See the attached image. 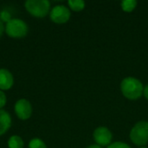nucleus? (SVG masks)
<instances>
[{
	"label": "nucleus",
	"instance_id": "obj_11",
	"mask_svg": "<svg viewBox=\"0 0 148 148\" xmlns=\"http://www.w3.org/2000/svg\"><path fill=\"white\" fill-rule=\"evenodd\" d=\"M68 3L69 8L74 11H81L85 7V3L82 0H69Z\"/></svg>",
	"mask_w": 148,
	"mask_h": 148
},
{
	"label": "nucleus",
	"instance_id": "obj_14",
	"mask_svg": "<svg viewBox=\"0 0 148 148\" xmlns=\"http://www.w3.org/2000/svg\"><path fill=\"white\" fill-rule=\"evenodd\" d=\"M12 18H11V15H10V13L8 11V10H2L1 12H0V20L3 22V23H8V22H10V20H11Z\"/></svg>",
	"mask_w": 148,
	"mask_h": 148
},
{
	"label": "nucleus",
	"instance_id": "obj_12",
	"mask_svg": "<svg viewBox=\"0 0 148 148\" xmlns=\"http://www.w3.org/2000/svg\"><path fill=\"white\" fill-rule=\"evenodd\" d=\"M137 5V2L135 0H124L121 2V8L124 11L131 12L133 11Z\"/></svg>",
	"mask_w": 148,
	"mask_h": 148
},
{
	"label": "nucleus",
	"instance_id": "obj_18",
	"mask_svg": "<svg viewBox=\"0 0 148 148\" xmlns=\"http://www.w3.org/2000/svg\"><path fill=\"white\" fill-rule=\"evenodd\" d=\"M143 94H144V95H145L146 99H147V100H148V85H147V86H146V88H144Z\"/></svg>",
	"mask_w": 148,
	"mask_h": 148
},
{
	"label": "nucleus",
	"instance_id": "obj_19",
	"mask_svg": "<svg viewBox=\"0 0 148 148\" xmlns=\"http://www.w3.org/2000/svg\"><path fill=\"white\" fill-rule=\"evenodd\" d=\"M87 148H102V147H100V146H98V145H91V146L88 147Z\"/></svg>",
	"mask_w": 148,
	"mask_h": 148
},
{
	"label": "nucleus",
	"instance_id": "obj_1",
	"mask_svg": "<svg viewBox=\"0 0 148 148\" xmlns=\"http://www.w3.org/2000/svg\"><path fill=\"white\" fill-rule=\"evenodd\" d=\"M121 89L123 95L129 100L139 99L144 91L140 81L134 77H127L121 83Z\"/></svg>",
	"mask_w": 148,
	"mask_h": 148
},
{
	"label": "nucleus",
	"instance_id": "obj_3",
	"mask_svg": "<svg viewBox=\"0 0 148 148\" xmlns=\"http://www.w3.org/2000/svg\"><path fill=\"white\" fill-rule=\"evenodd\" d=\"M6 34L12 38L24 37L28 33V26L24 21L18 18H12L5 25Z\"/></svg>",
	"mask_w": 148,
	"mask_h": 148
},
{
	"label": "nucleus",
	"instance_id": "obj_4",
	"mask_svg": "<svg viewBox=\"0 0 148 148\" xmlns=\"http://www.w3.org/2000/svg\"><path fill=\"white\" fill-rule=\"evenodd\" d=\"M130 139L137 146H145L148 142V122H138L130 132Z\"/></svg>",
	"mask_w": 148,
	"mask_h": 148
},
{
	"label": "nucleus",
	"instance_id": "obj_2",
	"mask_svg": "<svg viewBox=\"0 0 148 148\" xmlns=\"http://www.w3.org/2000/svg\"><path fill=\"white\" fill-rule=\"evenodd\" d=\"M24 6L31 16L39 18L46 16L50 10V3L48 0H27Z\"/></svg>",
	"mask_w": 148,
	"mask_h": 148
},
{
	"label": "nucleus",
	"instance_id": "obj_5",
	"mask_svg": "<svg viewBox=\"0 0 148 148\" xmlns=\"http://www.w3.org/2000/svg\"><path fill=\"white\" fill-rule=\"evenodd\" d=\"M49 16L51 21L56 23H65L70 18V10L64 5H56L51 10Z\"/></svg>",
	"mask_w": 148,
	"mask_h": 148
},
{
	"label": "nucleus",
	"instance_id": "obj_6",
	"mask_svg": "<svg viewBox=\"0 0 148 148\" xmlns=\"http://www.w3.org/2000/svg\"><path fill=\"white\" fill-rule=\"evenodd\" d=\"M15 113L20 120H28L32 114V107L26 99H20L15 104Z\"/></svg>",
	"mask_w": 148,
	"mask_h": 148
},
{
	"label": "nucleus",
	"instance_id": "obj_17",
	"mask_svg": "<svg viewBox=\"0 0 148 148\" xmlns=\"http://www.w3.org/2000/svg\"><path fill=\"white\" fill-rule=\"evenodd\" d=\"M4 29H5V26L3 25V23L0 20V36L3 35V33Z\"/></svg>",
	"mask_w": 148,
	"mask_h": 148
},
{
	"label": "nucleus",
	"instance_id": "obj_13",
	"mask_svg": "<svg viewBox=\"0 0 148 148\" xmlns=\"http://www.w3.org/2000/svg\"><path fill=\"white\" fill-rule=\"evenodd\" d=\"M29 148H47V147L42 140L38 138H34L29 141Z\"/></svg>",
	"mask_w": 148,
	"mask_h": 148
},
{
	"label": "nucleus",
	"instance_id": "obj_8",
	"mask_svg": "<svg viewBox=\"0 0 148 148\" xmlns=\"http://www.w3.org/2000/svg\"><path fill=\"white\" fill-rule=\"evenodd\" d=\"M13 84L14 78L12 74L5 69H0V90H8Z\"/></svg>",
	"mask_w": 148,
	"mask_h": 148
},
{
	"label": "nucleus",
	"instance_id": "obj_7",
	"mask_svg": "<svg viewBox=\"0 0 148 148\" xmlns=\"http://www.w3.org/2000/svg\"><path fill=\"white\" fill-rule=\"evenodd\" d=\"M112 133L105 127H100L94 132V139L100 147H108L112 141Z\"/></svg>",
	"mask_w": 148,
	"mask_h": 148
},
{
	"label": "nucleus",
	"instance_id": "obj_16",
	"mask_svg": "<svg viewBox=\"0 0 148 148\" xmlns=\"http://www.w3.org/2000/svg\"><path fill=\"white\" fill-rule=\"evenodd\" d=\"M6 101H7V99H6L5 94L3 93V91L0 90V109L3 108L5 106Z\"/></svg>",
	"mask_w": 148,
	"mask_h": 148
},
{
	"label": "nucleus",
	"instance_id": "obj_9",
	"mask_svg": "<svg viewBox=\"0 0 148 148\" xmlns=\"http://www.w3.org/2000/svg\"><path fill=\"white\" fill-rule=\"evenodd\" d=\"M11 126V117L8 112L0 109V136L4 134Z\"/></svg>",
	"mask_w": 148,
	"mask_h": 148
},
{
	"label": "nucleus",
	"instance_id": "obj_20",
	"mask_svg": "<svg viewBox=\"0 0 148 148\" xmlns=\"http://www.w3.org/2000/svg\"><path fill=\"white\" fill-rule=\"evenodd\" d=\"M141 148H147V147H141Z\"/></svg>",
	"mask_w": 148,
	"mask_h": 148
},
{
	"label": "nucleus",
	"instance_id": "obj_15",
	"mask_svg": "<svg viewBox=\"0 0 148 148\" xmlns=\"http://www.w3.org/2000/svg\"><path fill=\"white\" fill-rule=\"evenodd\" d=\"M107 148H131L127 144L123 142H114L110 144Z\"/></svg>",
	"mask_w": 148,
	"mask_h": 148
},
{
	"label": "nucleus",
	"instance_id": "obj_10",
	"mask_svg": "<svg viewBox=\"0 0 148 148\" xmlns=\"http://www.w3.org/2000/svg\"><path fill=\"white\" fill-rule=\"evenodd\" d=\"M24 143L20 136L13 135L8 140V147L9 148H23Z\"/></svg>",
	"mask_w": 148,
	"mask_h": 148
}]
</instances>
